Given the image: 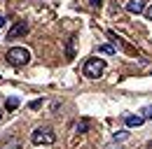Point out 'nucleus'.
<instances>
[{
    "mask_svg": "<svg viewBox=\"0 0 152 149\" xmlns=\"http://www.w3.org/2000/svg\"><path fill=\"white\" fill-rule=\"evenodd\" d=\"M7 63L10 65H14V68H19V65H26L28 61H31V51L28 49H23V47H12V49H7Z\"/></svg>",
    "mask_w": 152,
    "mask_h": 149,
    "instance_id": "1",
    "label": "nucleus"
},
{
    "mask_svg": "<svg viewBox=\"0 0 152 149\" xmlns=\"http://www.w3.org/2000/svg\"><path fill=\"white\" fill-rule=\"evenodd\" d=\"M82 72H84V77H89V79H98L101 74L105 72V61L103 58H89L84 63Z\"/></svg>",
    "mask_w": 152,
    "mask_h": 149,
    "instance_id": "2",
    "label": "nucleus"
},
{
    "mask_svg": "<svg viewBox=\"0 0 152 149\" xmlns=\"http://www.w3.org/2000/svg\"><path fill=\"white\" fill-rule=\"evenodd\" d=\"M31 140H33V145H54L56 135H54L52 128H35L33 135H31Z\"/></svg>",
    "mask_w": 152,
    "mask_h": 149,
    "instance_id": "3",
    "label": "nucleus"
},
{
    "mask_svg": "<svg viewBox=\"0 0 152 149\" xmlns=\"http://www.w3.org/2000/svg\"><path fill=\"white\" fill-rule=\"evenodd\" d=\"M126 12H131V14L148 12V9H145V0H126Z\"/></svg>",
    "mask_w": 152,
    "mask_h": 149,
    "instance_id": "4",
    "label": "nucleus"
},
{
    "mask_svg": "<svg viewBox=\"0 0 152 149\" xmlns=\"http://www.w3.org/2000/svg\"><path fill=\"white\" fill-rule=\"evenodd\" d=\"M26 33H28V23H23V21H21V23H17V26H14V28H12L10 33H7V40L21 37V35H26Z\"/></svg>",
    "mask_w": 152,
    "mask_h": 149,
    "instance_id": "5",
    "label": "nucleus"
},
{
    "mask_svg": "<svg viewBox=\"0 0 152 149\" xmlns=\"http://www.w3.org/2000/svg\"><path fill=\"white\" fill-rule=\"evenodd\" d=\"M143 121H145V116H140V114H124V124H126V126H131V128H133V126L138 128Z\"/></svg>",
    "mask_w": 152,
    "mask_h": 149,
    "instance_id": "6",
    "label": "nucleus"
},
{
    "mask_svg": "<svg viewBox=\"0 0 152 149\" xmlns=\"http://www.w3.org/2000/svg\"><path fill=\"white\" fill-rule=\"evenodd\" d=\"M5 149H19V140H17V137H10V140L5 142Z\"/></svg>",
    "mask_w": 152,
    "mask_h": 149,
    "instance_id": "7",
    "label": "nucleus"
},
{
    "mask_svg": "<svg viewBox=\"0 0 152 149\" xmlns=\"http://www.w3.org/2000/svg\"><path fill=\"white\" fill-rule=\"evenodd\" d=\"M98 51H101V54H115V47H110V44H103V47H98Z\"/></svg>",
    "mask_w": 152,
    "mask_h": 149,
    "instance_id": "8",
    "label": "nucleus"
},
{
    "mask_svg": "<svg viewBox=\"0 0 152 149\" xmlns=\"http://www.w3.org/2000/svg\"><path fill=\"white\" fill-rule=\"evenodd\" d=\"M87 128H89V121H87V119L77 124V133H84V130H87Z\"/></svg>",
    "mask_w": 152,
    "mask_h": 149,
    "instance_id": "9",
    "label": "nucleus"
},
{
    "mask_svg": "<svg viewBox=\"0 0 152 149\" xmlns=\"http://www.w3.org/2000/svg\"><path fill=\"white\" fill-rule=\"evenodd\" d=\"M17 105H19V98H10L7 100V110H14Z\"/></svg>",
    "mask_w": 152,
    "mask_h": 149,
    "instance_id": "10",
    "label": "nucleus"
},
{
    "mask_svg": "<svg viewBox=\"0 0 152 149\" xmlns=\"http://www.w3.org/2000/svg\"><path fill=\"white\" fill-rule=\"evenodd\" d=\"M126 137V130H119V133H115V140H124Z\"/></svg>",
    "mask_w": 152,
    "mask_h": 149,
    "instance_id": "11",
    "label": "nucleus"
},
{
    "mask_svg": "<svg viewBox=\"0 0 152 149\" xmlns=\"http://www.w3.org/2000/svg\"><path fill=\"white\" fill-rule=\"evenodd\" d=\"M143 114H145V119H152V107H145V110H143Z\"/></svg>",
    "mask_w": 152,
    "mask_h": 149,
    "instance_id": "12",
    "label": "nucleus"
},
{
    "mask_svg": "<svg viewBox=\"0 0 152 149\" xmlns=\"http://www.w3.org/2000/svg\"><path fill=\"white\" fill-rule=\"evenodd\" d=\"M145 14H148V19H150V21H152V5H150V7H148V12H145Z\"/></svg>",
    "mask_w": 152,
    "mask_h": 149,
    "instance_id": "13",
    "label": "nucleus"
},
{
    "mask_svg": "<svg viewBox=\"0 0 152 149\" xmlns=\"http://www.w3.org/2000/svg\"><path fill=\"white\" fill-rule=\"evenodd\" d=\"M89 2H91V5H94V7H96V5H101V0H89Z\"/></svg>",
    "mask_w": 152,
    "mask_h": 149,
    "instance_id": "14",
    "label": "nucleus"
},
{
    "mask_svg": "<svg viewBox=\"0 0 152 149\" xmlns=\"http://www.w3.org/2000/svg\"><path fill=\"white\" fill-rule=\"evenodd\" d=\"M2 26H5V17H0V28H2Z\"/></svg>",
    "mask_w": 152,
    "mask_h": 149,
    "instance_id": "15",
    "label": "nucleus"
},
{
    "mask_svg": "<svg viewBox=\"0 0 152 149\" xmlns=\"http://www.w3.org/2000/svg\"><path fill=\"white\" fill-rule=\"evenodd\" d=\"M0 119H2V112H0Z\"/></svg>",
    "mask_w": 152,
    "mask_h": 149,
    "instance_id": "16",
    "label": "nucleus"
}]
</instances>
